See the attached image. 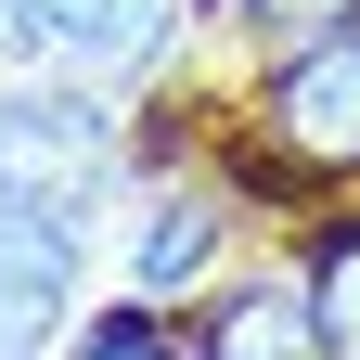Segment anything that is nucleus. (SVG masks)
<instances>
[{
	"instance_id": "obj_1",
	"label": "nucleus",
	"mask_w": 360,
	"mask_h": 360,
	"mask_svg": "<svg viewBox=\"0 0 360 360\" xmlns=\"http://www.w3.org/2000/svg\"><path fill=\"white\" fill-rule=\"evenodd\" d=\"M360 180V13L335 39L283 52L245 90V142H232V206L245 193H347Z\"/></svg>"
},
{
	"instance_id": "obj_2",
	"label": "nucleus",
	"mask_w": 360,
	"mask_h": 360,
	"mask_svg": "<svg viewBox=\"0 0 360 360\" xmlns=\"http://www.w3.org/2000/svg\"><path fill=\"white\" fill-rule=\"evenodd\" d=\"M116 180H129L116 90H90V77H13L0 90V193H26V206H52V219L90 232V206Z\"/></svg>"
},
{
	"instance_id": "obj_3",
	"label": "nucleus",
	"mask_w": 360,
	"mask_h": 360,
	"mask_svg": "<svg viewBox=\"0 0 360 360\" xmlns=\"http://www.w3.org/2000/svg\"><path fill=\"white\" fill-rule=\"evenodd\" d=\"M77 322H90V232L0 193V360H65Z\"/></svg>"
},
{
	"instance_id": "obj_4",
	"label": "nucleus",
	"mask_w": 360,
	"mask_h": 360,
	"mask_svg": "<svg viewBox=\"0 0 360 360\" xmlns=\"http://www.w3.org/2000/svg\"><path fill=\"white\" fill-rule=\"evenodd\" d=\"M232 180H206V167H155L142 180V206H129V309H167V296H193L219 245H232Z\"/></svg>"
},
{
	"instance_id": "obj_5",
	"label": "nucleus",
	"mask_w": 360,
	"mask_h": 360,
	"mask_svg": "<svg viewBox=\"0 0 360 360\" xmlns=\"http://www.w3.org/2000/svg\"><path fill=\"white\" fill-rule=\"evenodd\" d=\"M193 360H322L309 347V309H296V270H245V283L206 296V322L180 335Z\"/></svg>"
},
{
	"instance_id": "obj_6",
	"label": "nucleus",
	"mask_w": 360,
	"mask_h": 360,
	"mask_svg": "<svg viewBox=\"0 0 360 360\" xmlns=\"http://www.w3.org/2000/svg\"><path fill=\"white\" fill-rule=\"evenodd\" d=\"M296 309H309V347L322 360H360V206L296 245Z\"/></svg>"
},
{
	"instance_id": "obj_7",
	"label": "nucleus",
	"mask_w": 360,
	"mask_h": 360,
	"mask_svg": "<svg viewBox=\"0 0 360 360\" xmlns=\"http://www.w3.org/2000/svg\"><path fill=\"white\" fill-rule=\"evenodd\" d=\"M360 13V0H193V26H219V39H245V52H309V39H335Z\"/></svg>"
},
{
	"instance_id": "obj_8",
	"label": "nucleus",
	"mask_w": 360,
	"mask_h": 360,
	"mask_svg": "<svg viewBox=\"0 0 360 360\" xmlns=\"http://www.w3.org/2000/svg\"><path fill=\"white\" fill-rule=\"evenodd\" d=\"M65 360H193V347H180L155 309H103V322H77V335H65Z\"/></svg>"
}]
</instances>
